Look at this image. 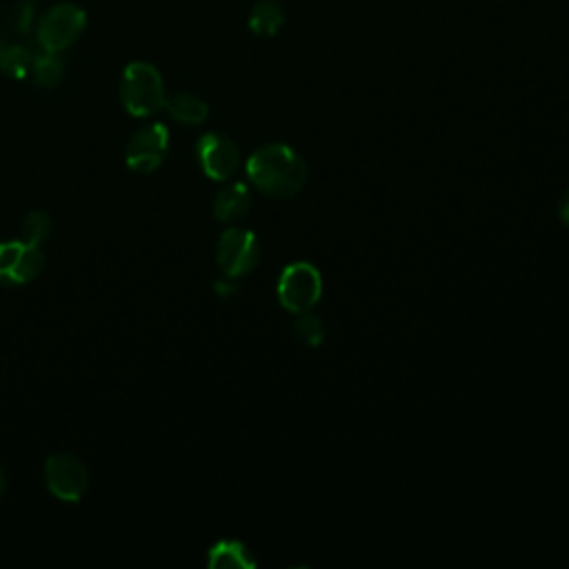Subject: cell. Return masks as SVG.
<instances>
[{
  "instance_id": "7a4b0ae2",
  "label": "cell",
  "mask_w": 569,
  "mask_h": 569,
  "mask_svg": "<svg viewBox=\"0 0 569 569\" xmlns=\"http://www.w3.org/2000/svg\"><path fill=\"white\" fill-rule=\"evenodd\" d=\"M120 98L124 109L136 118H147L164 109L167 93L160 71L149 62L127 64L120 82Z\"/></svg>"
},
{
  "instance_id": "ffe728a7",
  "label": "cell",
  "mask_w": 569,
  "mask_h": 569,
  "mask_svg": "<svg viewBox=\"0 0 569 569\" xmlns=\"http://www.w3.org/2000/svg\"><path fill=\"white\" fill-rule=\"evenodd\" d=\"M560 220L569 227V191L562 196V200H560Z\"/></svg>"
},
{
  "instance_id": "52a82bcc",
  "label": "cell",
  "mask_w": 569,
  "mask_h": 569,
  "mask_svg": "<svg viewBox=\"0 0 569 569\" xmlns=\"http://www.w3.org/2000/svg\"><path fill=\"white\" fill-rule=\"evenodd\" d=\"M167 149H169V131L164 124L153 122V124L138 129L131 136L129 144H127L124 160L133 171L151 173L162 164Z\"/></svg>"
},
{
  "instance_id": "4fadbf2b",
  "label": "cell",
  "mask_w": 569,
  "mask_h": 569,
  "mask_svg": "<svg viewBox=\"0 0 569 569\" xmlns=\"http://www.w3.org/2000/svg\"><path fill=\"white\" fill-rule=\"evenodd\" d=\"M164 107L169 116L182 124H200L207 120V113H209L207 102L200 96L187 93V91L167 98Z\"/></svg>"
},
{
  "instance_id": "7c38bea8",
  "label": "cell",
  "mask_w": 569,
  "mask_h": 569,
  "mask_svg": "<svg viewBox=\"0 0 569 569\" xmlns=\"http://www.w3.org/2000/svg\"><path fill=\"white\" fill-rule=\"evenodd\" d=\"M284 24V9L276 0H258L249 13V29L256 36L271 38Z\"/></svg>"
},
{
  "instance_id": "ba28073f",
  "label": "cell",
  "mask_w": 569,
  "mask_h": 569,
  "mask_svg": "<svg viewBox=\"0 0 569 569\" xmlns=\"http://www.w3.org/2000/svg\"><path fill=\"white\" fill-rule=\"evenodd\" d=\"M44 267L40 247L24 244L22 240L0 242V284H27Z\"/></svg>"
},
{
  "instance_id": "8992f818",
  "label": "cell",
  "mask_w": 569,
  "mask_h": 569,
  "mask_svg": "<svg viewBox=\"0 0 569 569\" xmlns=\"http://www.w3.org/2000/svg\"><path fill=\"white\" fill-rule=\"evenodd\" d=\"M44 482L56 498L76 502L89 487V471L80 458L71 453H53L44 462Z\"/></svg>"
},
{
  "instance_id": "277c9868",
  "label": "cell",
  "mask_w": 569,
  "mask_h": 569,
  "mask_svg": "<svg viewBox=\"0 0 569 569\" xmlns=\"http://www.w3.org/2000/svg\"><path fill=\"white\" fill-rule=\"evenodd\" d=\"M322 296L320 271L311 262H291L280 271L278 300L287 311L302 313L313 309Z\"/></svg>"
},
{
  "instance_id": "9a60e30c",
  "label": "cell",
  "mask_w": 569,
  "mask_h": 569,
  "mask_svg": "<svg viewBox=\"0 0 569 569\" xmlns=\"http://www.w3.org/2000/svg\"><path fill=\"white\" fill-rule=\"evenodd\" d=\"M33 53L22 44H4L0 51V71L9 78L22 80L31 73Z\"/></svg>"
},
{
  "instance_id": "5bb4252c",
  "label": "cell",
  "mask_w": 569,
  "mask_h": 569,
  "mask_svg": "<svg viewBox=\"0 0 569 569\" xmlns=\"http://www.w3.org/2000/svg\"><path fill=\"white\" fill-rule=\"evenodd\" d=\"M31 76H33L38 87L53 89L56 84H60V80L64 76V62H62V58L58 53L40 49L38 53H33Z\"/></svg>"
},
{
  "instance_id": "2e32d148",
  "label": "cell",
  "mask_w": 569,
  "mask_h": 569,
  "mask_svg": "<svg viewBox=\"0 0 569 569\" xmlns=\"http://www.w3.org/2000/svg\"><path fill=\"white\" fill-rule=\"evenodd\" d=\"M53 229V220L47 211H31L20 222V240L31 247H40Z\"/></svg>"
},
{
  "instance_id": "e0dca14e",
  "label": "cell",
  "mask_w": 569,
  "mask_h": 569,
  "mask_svg": "<svg viewBox=\"0 0 569 569\" xmlns=\"http://www.w3.org/2000/svg\"><path fill=\"white\" fill-rule=\"evenodd\" d=\"M293 336L305 347H318L325 338V325L320 316L311 313V309L298 313V318L293 320Z\"/></svg>"
},
{
  "instance_id": "3957f363",
  "label": "cell",
  "mask_w": 569,
  "mask_h": 569,
  "mask_svg": "<svg viewBox=\"0 0 569 569\" xmlns=\"http://www.w3.org/2000/svg\"><path fill=\"white\" fill-rule=\"evenodd\" d=\"M87 16L78 4L62 2L51 7L42 18L38 20L36 27V38L40 49L60 53L67 47H71L84 31Z\"/></svg>"
},
{
  "instance_id": "30bf717a",
  "label": "cell",
  "mask_w": 569,
  "mask_h": 569,
  "mask_svg": "<svg viewBox=\"0 0 569 569\" xmlns=\"http://www.w3.org/2000/svg\"><path fill=\"white\" fill-rule=\"evenodd\" d=\"M251 209V191L242 182H231L218 191L213 200V216L220 222H233Z\"/></svg>"
},
{
  "instance_id": "6da1fadb",
  "label": "cell",
  "mask_w": 569,
  "mask_h": 569,
  "mask_svg": "<svg viewBox=\"0 0 569 569\" xmlns=\"http://www.w3.org/2000/svg\"><path fill=\"white\" fill-rule=\"evenodd\" d=\"M251 184L271 198H291L307 184V162L284 142H271L247 160Z\"/></svg>"
},
{
  "instance_id": "5b68a950",
  "label": "cell",
  "mask_w": 569,
  "mask_h": 569,
  "mask_svg": "<svg viewBox=\"0 0 569 569\" xmlns=\"http://www.w3.org/2000/svg\"><path fill=\"white\" fill-rule=\"evenodd\" d=\"M216 260L227 278L247 276L260 260V242L256 233L236 227L222 231L216 247Z\"/></svg>"
},
{
  "instance_id": "9c48e42d",
  "label": "cell",
  "mask_w": 569,
  "mask_h": 569,
  "mask_svg": "<svg viewBox=\"0 0 569 569\" xmlns=\"http://www.w3.org/2000/svg\"><path fill=\"white\" fill-rule=\"evenodd\" d=\"M198 160L211 180H227L238 171L240 151L229 136L211 131L198 142Z\"/></svg>"
},
{
  "instance_id": "d6986e66",
  "label": "cell",
  "mask_w": 569,
  "mask_h": 569,
  "mask_svg": "<svg viewBox=\"0 0 569 569\" xmlns=\"http://www.w3.org/2000/svg\"><path fill=\"white\" fill-rule=\"evenodd\" d=\"M213 289H216V293H218L220 298H231V296L238 293V287H236L233 282H229V280H216Z\"/></svg>"
},
{
  "instance_id": "ac0fdd59",
  "label": "cell",
  "mask_w": 569,
  "mask_h": 569,
  "mask_svg": "<svg viewBox=\"0 0 569 569\" xmlns=\"http://www.w3.org/2000/svg\"><path fill=\"white\" fill-rule=\"evenodd\" d=\"M36 22V2L33 0H13L7 9V27L18 36L31 33Z\"/></svg>"
},
{
  "instance_id": "44dd1931",
  "label": "cell",
  "mask_w": 569,
  "mask_h": 569,
  "mask_svg": "<svg viewBox=\"0 0 569 569\" xmlns=\"http://www.w3.org/2000/svg\"><path fill=\"white\" fill-rule=\"evenodd\" d=\"M2 493H4V471L0 469V498H2Z\"/></svg>"
},
{
  "instance_id": "7402d4cb",
  "label": "cell",
  "mask_w": 569,
  "mask_h": 569,
  "mask_svg": "<svg viewBox=\"0 0 569 569\" xmlns=\"http://www.w3.org/2000/svg\"><path fill=\"white\" fill-rule=\"evenodd\" d=\"M2 47H4V44H2V38H0V51H2Z\"/></svg>"
},
{
  "instance_id": "8fae6325",
  "label": "cell",
  "mask_w": 569,
  "mask_h": 569,
  "mask_svg": "<svg viewBox=\"0 0 569 569\" xmlns=\"http://www.w3.org/2000/svg\"><path fill=\"white\" fill-rule=\"evenodd\" d=\"M207 565L213 569H251L256 567V558L249 547L240 540H220L209 549Z\"/></svg>"
}]
</instances>
